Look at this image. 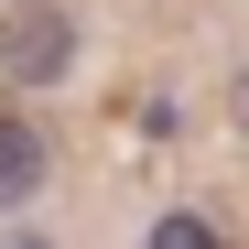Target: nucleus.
I'll use <instances>...</instances> for the list:
<instances>
[{"instance_id": "obj_1", "label": "nucleus", "mask_w": 249, "mask_h": 249, "mask_svg": "<svg viewBox=\"0 0 249 249\" xmlns=\"http://www.w3.org/2000/svg\"><path fill=\"white\" fill-rule=\"evenodd\" d=\"M0 65H11L22 87H54V76L76 65V11H54V0H22V11L0 22Z\"/></svg>"}, {"instance_id": "obj_2", "label": "nucleus", "mask_w": 249, "mask_h": 249, "mask_svg": "<svg viewBox=\"0 0 249 249\" xmlns=\"http://www.w3.org/2000/svg\"><path fill=\"white\" fill-rule=\"evenodd\" d=\"M44 162H54V152H44V130H33L22 108H0V206H22L33 184H44Z\"/></svg>"}, {"instance_id": "obj_3", "label": "nucleus", "mask_w": 249, "mask_h": 249, "mask_svg": "<svg viewBox=\"0 0 249 249\" xmlns=\"http://www.w3.org/2000/svg\"><path fill=\"white\" fill-rule=\"evenodd\" d=\"M141 249H228V238H217V228H206V217H184V206H174V217H162V228H152Z\"/></svg>"}, {"instance_id": "obj_4", "label": "nucleus", "mask_w": 249, "mask_h": 249, "mask_svg": "<svg viewBox=\"0 0 249 249\" xmlns=\"http://www.w3.org/2000/svg\"><path fill=\"white\" fill-rule=\"evenodd\" d=\"M0 249H54V238H33V228H22V238H0Z\"/></svg>"}]
</instances>
